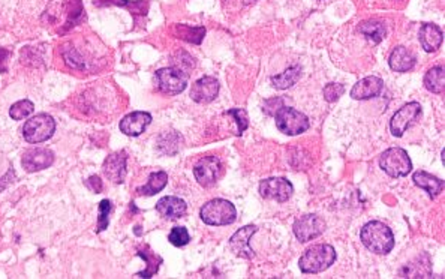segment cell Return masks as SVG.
<instances>
[{
  "instance_id": "1",
  "label": "cell",
  "mask_w": 445,
  "mask_h": 279,
  "mask_svg": "<svg viewBox=\"0 0 445 279\" xmlns=\"http://www.w3.org/2000/svg\"><path fill=\"white\" fill-rule=\"evenodd\" d=\"M360 241L370 252L387 255L394 248V234L391 228L381 221H370L361 228Z\"/></svg>"
},
{
  "instance_id": "2",
  "label": "cell",
  "mask_w": 445,
  "mask_h": 279,
  "mask_svg": "<svg viewBox=\"0 0 445 279\" xmlns=\"http://www.w3.org/2000/svg\"><path fill=\"white\" fill-rule=\"evenodd\" d=\"M336 249L331 245H313L300 257L299 267L303 273H321L336 263Z\"/></svg>"
},
{
  "instance_id": "3",
  "label": "cell",
  "mask_w": 445,
  "mask_h": 279,
  "mask_svg": "<svg viewBox=\"0 0 445 279\" xmlns=\"http://www.w3.org/2000/svg\"><path fill=\"white\" fill-rule=\"evenodd\" d=\"M199 218L207 225L224 227L236 223L237 211L231 202L224 200V198H215L201 207Z\"/></svg>"
},
{
  "instance_id": "4",
  "label": "cell",
  "mask_w": 445,
  "mask_h": 279,
  "mask_svg": "<svg viewBox=\"0 0 445 279\" xmlns=\"http://www.w3.org/2000/svg\"><path fill=\"white\" fill-rule=\"evenodd\" d=\"M379 167L390 177L399 179L412 172V163L408 152L402 147H390L379 158Z\"/></svg>"
},
{
  "instance_id": "5",
  "label": "cell",
  "mask_w": 445,
  "mask_h": 279,
  "mask_svg": "<svg viewBox=\"0 0 445 279\" xmlns=\"http://www.w3.org/2000/svg\"><path fill=\"white\" fill-rule=\"evenodd\" d=\"M276 119V128L282 134L285 135H300L303 133H306L310 122L306 114H303L299 110L292 107H280L278 112L275 113Z\"/></svg>"
},
{
  "instance_id": "6",
  "label": "cell",
  "mask_w": 445,
  "mask_h": 279,
  "mask_svg": "<svg viewBox=\"0 0 445 279\" xmlns=\"http://www.w3.org/2000/svg\"><path fill=\"white\" fill-rule=\"evenodd\" d=\"M155 86L160 93L176 96L185 92L188 87V74L174 66L158 69L155 74Z\"/></svg>"
},
{
  "instance_id": "7",
  "label": "cell",
  "mask_w": 445,
  "mask_h": 279,
  "mask_svg": "<svg viewBox=\"0 0 445 279\" xmlns=\"http://www.w3.org/2000/svg\"><path fill=\"white\" fill-rule=\"evenodd\" d=\"M56 131V122L50 114H38L24 123L23 137L30 144L44 143L53 137Z\"/></svg>"
},
{
  "instance_id": "8",
  "label": "cell",
  "mask_w": 445,
  "mask_h": 279,
  "mask_svg": "<svg viewBox=\"0 0 445 279\" xmlns=\"http://www.w3.org/2000/svg\"><path fill=\"white\" fill-rule=\"evenodd\" d=\"M423 113V108L420 103H408L402 108H399L390 121V131L394 137H403V134L408 131V128L416 123Z\"/></svg>"
},
{
  "instance_id": "9",
  "label": "cell",
  "mask_w": 445,
  "mask_h": 279,
  "mask_svg": "<svg viewBox=\"0 0 445 279\" xmlns=\"http://www.w3.org/2000/svg\"><path fill=\"white\" fill-rule=\"evenodd\" d=\"M222 172H224V167H222V163L218 156L202 158L194 167L195 181L202 188H213L222 176Z\"/></svg>"
},
{
  "instance_id": "10",
  "label": "cell",
  "mask_w": 445,
  "mask_h": 279,
  "mask_svg": "<svg viewBox=\"0 0 445 279\" xmlns=\"http://www.w3.org/2000/svg\"><path fill=\"white\" fill-rule=\"evenodd\" d=\"M292 232H294L296 237L301 243H306L313 241V239L319 237L324 232H326V223L318 215H303L299 219H296L294 225H292Z\"/></svg>"
},
{
  "instance_id": "11",
  "label": "cell",
  "mask_w": 445,
  "mask_h": 279,
  "mask_svg": "<svg viewBox=\"0 0 445 279\" xmlns=\"http://www.w3.org/2000/svg\"><path fill=\"white\" fill-rule=\"evenodd\" d=\"M292 193H294V186L285 177H270L259 183V194L267 200L285 203L289 200Z\"/></svg>"
},
{
  "instance_id": "12",
  "label": "cell",
  "mask_w": 445,
  "mask_h": 279,
  "mask_svg": "<svg viewBox=\"0 0 445 279\" xmlns=\"http://www.w3.org/2000/svg\"><path fill=\"white\" fill-rule=\"evenodd\" d=\"M257 230H258L257 225H246V227L240 228V230L236 232L229 239V242H228L229 251L236 257L246 258V260L254 258L255 252H254V249L249 246V242H250L252 236L257 233Z\"/></svg>"
},
{
  "instance_id": "13",
  "label": "cell",
  "mask_w": 445,
  "mask_h": 279,
  "mask_svg": "<svg viewBox=\"0 0 445 279\" xmlns=\"http://www.w3.org/2000/svg\"><path fill=\"white\" fill-rule=\"evenodd\" d=\"M219 93V82L215 77H202L192 84L190 98L197 104H210Z\"/></svg>"
},
{
  "instance_id": "14",
  "label": "cell",
  "mask_w": 445,
  "mask_h": 279,
  "mask_svg": "<svg viewBox=\"0 0 445 279\" xmlns=\"http://www.w3.org/2000/svg\"><path fill=\"white\" fill-rule=\"evenodd\" d=\"M126 163L128 155L125 151L111 153L103 165V172L108 181L113 183H123L126 177Z\"/></svg>"
},
{
  "instance_id": "15",
  "label": "cell",
  "mask_w": 445,
  "mask_h": 279,
  "mask_svg": "<svg viewBox=\"0 0 445 279\" xmlns=\"http://www.w3.org/2000/svg\"><path fill=\"white\" fill-rule=\"evenodd\" d=\"M53 163L54 153L48 149H32V151H27L22 159V165L29 173L45 170V168L52 167Z\"/></svg>"
},
{
  "instance_id": "16",
  "label": "cell",
  "mask_w": 445,
  "mask_h": 279,
  "mask_svg": "<svg viewBox=\"0 0 445 279\" xmlns=\"http://www.w3.org/2000/svg\"><path fill=\"white\" fill-rule=\"evenodd\" d=\"M382 91H384L382 80L379 77L370 75L354 84L349 95L352 99H357V101H368V99L378 98L382 93Z\"/></svg>"
},
{
  "instance_id": "17",
  "label": "cell",
  "mask_w": 445,
  "mask_h": 279,
  "mask_svg": "<svg viewBox=\"0 0 445 279\" xmlns=\"http://www.w3.org/2000/svg\"><path fill=\"white\" fill-rule=\"evenodd\" d=\"M151 123V114L146 112H134L120 121V131L128 137H138Z\"/></svg>"
},
{
  "instance_id": "18",
  "label": "cell",
  "mask_w": 445,
  "mask_h": 279,
  "mask_svg": "<svg viewBox=\"0 0 445 279\" xmlns=\"http://www.w3.org/2000/svg\"><path fill=\"white\" fill-rule=\"evenodd\" d=\"M418 39L423 50L426 53H435L438 52L444 41V33L441 31V27L433 24V23H424L420 27L418 32Z\"/></svg>"
},
{
  "instance_id": "19",
  "label": "cell",
  "mask_w": 445,
  "mask_h": 279,
  "mask_svg": "<svg viewBox=\"0 0 445 279\" xmlns=\"http://www.w3.org/2000/svg\"><path fill=\"white\" fill-rule=\"evenodd\" d=\"M156 211L162 218L165 219H179L186 215L188 204L185 200H181V198L179 197L167 195V197H162L156 203Z\"/></svg>"
},
{
  "instance_id": "20",
  "label": "cell",
  "mask_w": 445,
  "mask_h": 279,
  "mask_svg": "<svg viewBox=\"0 0 445 279\" xmlns=\"http://www.w3.org/2000/svg\"><path fill=\"white\" fill-rule=\"evenodd\" d=\"M389 65L391 68V71L394 73H408L416 66V56H414L407 47L398 45L390 54Z\"/></svg>"
},
{
  "instance_id": "21",
  "label": "cell",
  "mask_w": 445,
  "mask_h": 279,
  "mask_svg": "<svg viewBox=\"0 0 445 279\" xmlns=\"http://www.w3.org/2000/svg\"><path fill=\"white\" fill-rule=\"evenodd\" d=\"M412 181L418 188L424 189L430 198L438 197L444 191V181H441L439 177L433 176L428 172H423V170L416 172L412 176Z\"/></svg>"
},
{
  "instance_id": "22",
  "label": "cell",
  "mask_w": 445,
  "mask_h": 279,
  "mask_svg": "<svg viewBox=\"0 0 445 279\" xmlns=\"http://www.w3.org/2000/svg\"><path fill=\"white\" fill-rule=\"evenodd\" d=\"M93 5L98 8H104V6H121V8H128L130 14H139V15H146L149 11V2L147 0H137V2H133V0H93Z\"/></svg>"
},
{
  "instance_id": "23",
  "label": "cell",
  "mask_w": 445,
  "mask_h": 279,
  "mask_svg": "<svg viewBox=\"0 0 445 279\" xmlns=\"http://www.w3.org/2000/svg\"><path fill=\"white\" fill-rule=\"evenodd\" d=\"M301 77V68L300 66H291L287 71H283L275 77H271V86L276 89V91H285L294 86Z\"/></svg>"
},
{
  "instance_id": "24",
  "label": "cell",
  "mask_w": 445,
  "mask_h": 279,
  "mask_svg": "<svg viewBox=\"0 0 445 279\" xmlns=\"http://www.w3.org/2000/svg\"><path fill=\"white\" fill-rule=\"evenodd\" d=\"M168 183V174L165 172H156V173H151L149 181L144 186H141L137 189V193L139 195H147V197H151V195H156L158 193H160L162 189H164Z\"/></svg>"
},
{
  "instance_id": "25",
  "label": "cell",
  "mask_w": 445,
  "mask_h": 279,
  "mask_svg": "<svg viewBox=\"0 0 445 279\" xmlns=\"http://www.w3.org/2000/svg\"><path fill=\"white\" fill-rule=\"evenodd\" d=\"M359 31L372 44H379L386 38V26L379 22H372V20L361 23Z\"/></svg>"
},
{
  "instance_id": "26",
  "label": "cell",
  "mask_w": 445,
  "mask_h": 279,
  "mask_svg": "<svg viewBox=\"0 0 445 279\" xmlns=\"http://www.w3.org/2000/svg\"><path fill=\"white\" fill-rule=\"evenodd\" d=\"M424 87L428 89L429 92L435 95H441L444 92V68L442 66H435L426 73L424 75Z\"/></svg>"
},
{
  "instance_id": "27",
  "label": "cell",
  "mask_w": 445,
  "mask_h": 279,
  "mask_svg": "<svg viewBox=\"0 0 445 279\" xmlns=\"http://www.w3.org/2000/svg\"><path fill=\"white\" fill-rule=\"evenodd\" d=\"M176 29H177L179 38L185 39V41L192 44H201V41L204 39V35H206L204 27H192L188 24H179Z\"/></svg>"
},
{
  "instance_id": "28",
  "label": "cell",
  "mask_w": 445,
  "mask_h": 279,
  "mask_svg": "<svg viewBox=\"0 0 445 279\" xmlns=\"http://www.w3.org/2000/svg\"><path fill=\"white\" fill-rule=\"evenodd\" d=\"M137 255L143 258V260L147 263L146 271L137 273V276H139V278H151L155 273H158L159 264L162 263V258L159 255H156L155 252H150V251H138Z\"/></svg>"
},
{
  "instance_id": "29",
  "label": "cell",
  "mask_w": 445,
  "mask_h": 279,
  "mask_svg": "<svg viewBox=\"0 0 445 279\" xmlns=\"http://www.w3.org/2000/svg\"><path fill=\"white\" fill-rule=\"evenodd\" d=\"M33 110H35L33 103L29 101V99H23V101H18L11 107V110H9V116H11L14 121H23V119L29 117L33 113Z\"/></svg>"
},
{
  "instance_id": "30",
  "label": "cell",
  "mask_w": 445,
  "mask_h": 279,
  "mask_svg": "<svg viewBox=\"0 0 445 279\" xmlns=\"http://www.w3.org/2000/svg\"><path fill=\"white\" fill-rule=\"evenodd\" d=\"M168 241L171 245H174L177 248L186 246L190 241V236H189V232L186 230V227H174L168 236Z\"/></svg>"
},
{
  "instance_id": "31",
  "label": "cell",
  "mask_w": 445,
  "mask_h": 279,
  "mask_svg": "<svg viewBox=\"0 0 445 279\" xmlns=\"http://www.w3.org/2000/svg\"><path fill=\"white\" fill-rule=\"evenodd\" d=\"M343 93H345V86L339 84V83H329L322 91L324 99H326V101L330 104L336 103Z\"/></svg>"
},
{
  "instance_id": "32",
  "label": "cell",
  "mask_w": 445,
  "mask_h": 279,
  "mask_svg": "<svg viewBox=\"0 0 445 279\" xmlns=\"http://www.w3.org/2000/svg\"><path fill=\"white\" fill-rule=\"evenodd\" d=\"M99 218H98V228H96V233H100L104 232L105 228L108 227L110 224V212H111V202L110 200H103L99 203Z\"/></svg>"
},
{
  "instance_id": "33",
  "label": "cell",
  "mask_w": 445,
  "mask_h": 279,
  "mask_svg": "<svg viewBox=\"0 0 445 279\" xmlns=\"http://www.w3.org/2000/svg\"><path fill=\"white\" fill-rule=\"evenodd\" d=\"M225 114L232 116V117L236 119L237 126H239V133H237L239 135H241L243 133L246 131L248 126H249V121H248V114H246L245 110H241V108H234V110H229V112H227Z\"/></svg>"
},
{
  "instance_id": "34",
  "label": "cell",
  "mask_w": 445,
  "mask_h": 279,
  "mask_svg": "<svg viewBox=\"0 0 445 279\" xmlns=\"http://www.w3.org/2000/svg\"><path fill=\"white\" fill-rule=\"evenodd\" d=\"M86 186L90 189V191H93L96 194H99L100 191H103V188H104L103 181H100L98 176H90L86 181Z\"/></svg>"
},
{
  "instance_id": "35",
  "label": "cell",
  "mask_w": 445,
  "mask_h": 279,
  "mask_svg": "<svg viewBox=\"0 0 445 279\" xmlns=\"http://www.w3.org/2000/svg\"><path fill=\"white\" fill-rule=\"evenodd\" d=\"M13 53L9 52L6 48H0V73H6L8 71V63L9 59H11Z\"/></svg>"
},
{
  "instance_id": "36",
  "label": "cell",
  "mask_w": 445,
  "mask_h": 279,
  "mask_svg": "<svg viewBox=\"0 0 445 279\" xmlns=\"http://www.w3.org/2000/svg\"><path fill=\"white\" fill-rule=\"evenodd\" d=\"M222 2H224V3L228 2V6H229V8H232V6H234V8H239V6L243 8V6L254 5V3L257 2V0H222Z\"/></svg>"
},
{
  "instance_id": "37",
  "label": "cell",
  "mask_w": 445,
  "mask_h": 279,
  "mask_svg": "<svg viewBox=\"0 0 445 279\" xmlns=\"http://www.w3.org/2000/svg\"><path fill=\"white\" fill-rule=\"evenodd\" d=\"M139 228H141V227H135V233H137L138 236L141 234V230H139Z\"/></svg>"
}]
</instances>
